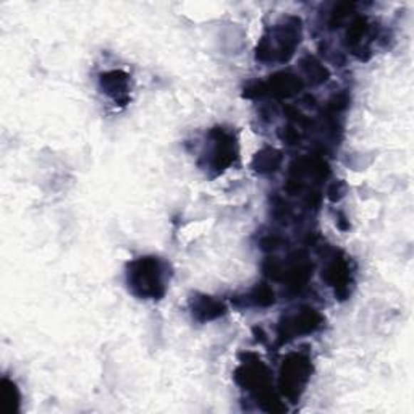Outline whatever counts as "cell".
<instances>
[{
    "mask_svg": "<svg viewBox=\"0 0 414 414\" xmlns=\"http://www.w3.org/2000/svg\"><path fill=\"white\" fill-rule=\"evenodd\" d=\"M280 162H281V155L279 151H275V149H264L262 152H259L254 157L253 167L261 173L275 172L279 169Z\"/></svg>",
    "mask_w": 414,
    "mask_h": 414,
    "instance_id": "obj_9",
    "label": "cell"
},
{
    "mask_svg": "<svg viewBox=\"0 0 414 414\" xmlns=\"http://www.w3.org/2000/svg\"><path fill=\"white\" fill-rule=\"evenodd\" d=\"M127 75L122 71H110V73L102 75V88H105V93L112 95L113 99L118 100L122 95L127 94L128 89V80Z\"/></svg>",
    "mask_w": 414,
    "mask_h": 414,
    "instance_id": "obj_8",
    "label": "cell"
},
{
    "mask_svg": "<svg viewBox=\"0 0 414 414\" xmlns=\"http://www.w3.org/2000/svg\"><path fill=\"white\" fill-rule=\"evenodd\" d=\"M262 91L259 94H274V95H281V98H288V95L295 94L299 88H301V81L298 80L296 76L288 75V73H280L275 75L271 81L266 83V85H261Z\"/></svg>",
    "mask_w": 414,
    "mask_h": 414,
    "instance_id": "obj_5",
    "label": "cell"
},
{
    "mask_svg": "<svg viewBox=\"0 0 414 414\" xmlns=\"http://www.w3.org/2000/svg\"><path fill=\"white\" fill-rule=\"evenodd\" d=\"M322 322V317L316 313L314 309H301L296 316L290 317V319H285L284 324V332L281 335H285L286 338L295 337L299 333H311L314 332L316 328H319Z\"/></svg>",
    "mask_w": 414,
    "mask_h": 414,
    "instance_id": "obj_4",
    "label": "cell"
},
{
    "mask_svg": "<svg viewBox=\"0 0 414 414\" xmlns=\"http://www.w3.org/2000/svg\"><path fill=\"white\" fill-rule=\"evenodd\" d=\"M324 277L332 286L338 288V290H346L348 281H350V269H348L345 261L335 259L327 266Z\"/></svg>",
    "mask_w": 414,
    "mask_h": 414,
    "instance_id": "obj_7",
    "label": "cell"
},
{
    "mask_svg": "<svg viewBox=\"0 0 414 414\" xmlns=\"http://www.w3.org/2000/svg\"><path fill=\"white\" fill-rule=\"evenodd\" d=\"M209 165L214 170H224L235 159V140L222 130L211 133V149H209Z\"/></svg>",
    "mask_w": 414,
    "mask_h": 414,
    "instance_id": "obj_3",
    "label": "cell"
},
{
    "mask_svg": "<svg viewBox=\"0 0 414 414\" xmlns=\"http://www.w3.org/2000/svg\"><path fill=\"white\" fill-rule=\"evenodd\" d=\"M249 299L257 306H269L274 303V291L269 290L267 286H257L249 295Z\"/></svg>",
    "mask_w": 414,
    "mask_h": 414,
    "instance_id": "obj_10",
    "label": "cell"
},
{
    "mask_svg": "<svg viewBox=\"0 0 414 414\" xmlns=\"http://www.w3.org/2000/svg\"><path fill=\"white\" fill-rule=\"evenodd\" d=\"M224 304L209 296L196 298L193 301V316L200 321H211L224 314Z\"/></svg>",
    "mask_w": 414,
    "mask_h": 414,
    "instance_id": "obj_6",
    "label": "cell"
},
{
    "mask_svg": "<svg viewBox=\"0 0 414 414\" xmlns=\"http://www.w3.org/2000/svg\"><path fill=\"white\" fill-rule=\"evenodd\" d=\"M311 366L309 358L303 355H291L288 356L280 369V390L288 400H296L308 383L311 377Z\"/></svg>",
    "mask_w": 414,
    "mask_h": 414,
    "instance_id": "obj_2",
    "label": "cell"
},
{
    "mask_svg": "<svg viewBox=\"0 0 414 414\" xmlns=\"http://www.w3.org/2000/svg\"><path fill=\"white\" fill-rule=\"evenodd\" d=\"M165 280L167 266L157 257H140L128 266V286L140 298L164 296Z\"/></svg>",
    "mask_w": 414,
    "mask_h": 414,
    "instance_id": "obj_1",
    "label": "cell"
}]
</instances>
